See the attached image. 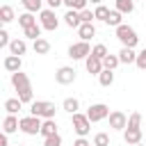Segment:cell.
<instances>
[{"label": "cell", "mask_w": 146, "mask_h": 146, "mask_svg": "<svg viewBox=\"0 0 146 146\" xmlns=\"http://www.w3.org/2000/svg\"><path fill=\"white\" fill-rule=\"evenodd\" d=\"M11 84L16 89V98L21 103H34V94H32V84H30V78L18 71V73H11Z\"/></svg>", "instance_id": "obj_1"}, {"label": "cell", "mask_w": 146, "mask_h": 146, "mask_svg": "<svg viewBox=\"0 0 146 146\" xmlns=\"http://www.w3.org/2000/svg\"><path fill=\"white\" fill-rule=\"evenodd\" d=\"M30 114L32 116H39V119H55V103L50 100H34L30 103Z\"/></svg>", "instance_id": "obj_2"}, {"label": "cell", "mask_w": 146, "mask_h": 146, "mask_svg": "<svg viewBox=\"0 0 146 146\" xmlns=\"http://www.w3.org/2000/svg\"><path fill=\"white\" fill-rule=\"evenodd\" d=\"M116 39L123 43V48H135V46H137V41H139V36H137L135 27H130V25H125V23L116 27Z\"/></svg>", "instance_id": "obj_3"}, {"label": "cell", "mask_w": 146, "mask_h": 146, "mask_svg": "<svg viewBox=\"0 0 146 146\" xmlns=\"http://www.w3.org/2000/svg\"><path fill=\"white\" fill-rule=\"evenodd\" d=\"M41 125H43V121L39 119V116H23L21 119V132H25V135H41Z\"/></svg>", "instance_id": "obj_4"}, {"label": "cell", "mask_w": 146, "mask_h": 146, "mask_svg": "<svg viewBox=\"0 0 146 146\" xmlns=\"http://www.w3.org/2000/svg\"><path fill=\"white\" fill-rule=\"evenodd\" d=\"M39 25H41L43 30H48V32H55L57 25H59V18L55 16V9H43V11H39Z\"/></svg>", "instance_id": "obj_5"}, {"label": "cell", "mask_w": 146, "mask_h": 146, "mask_svg": "<svg viewBox=\"0 0 146 146\" xmlns=\"http://www.w3.org/2000/svg\"><path fill=\"white\" fill-rule=\"evenodd\" d=\"M89 55H91L89 41H78V43H71L68 46V57L71 59H87Z\"/></svg>", "instance_id": "obj_6"}, {"label": "cell", "mask_w": 146, "mask_h": 146, "mask_svg": "<svg viewBox=\"0 0 146 146\" xmlns=\"http://www.w3.org/2000/svg\"><path fill=\"white\" fill-rule=\"evenodd\" d=\"M87 116H89L91 123H98V121H103V119L110 116V107H107L105 103H94V105H89Z\"/></svg>", "instance_id": "obj_7"}, {"label": "cell", "mask_w": 146, "mask_h": 146, "mask_svg": "<svg viewBox=\"0 0 146 146\" xmlns=\"http://www.w3.org/2000/svg\"><path fill=\"white\" fill-rule=\"evenodd\" d=\"M73 130H75V135L78 137H87L89 135V130H91V121H89V116L87 114H73Z\"/></svg>", "instance_id": "obj_8"}, {"label": "cell", "mask_w": 146, "mask_h": 146, "mask_svg": "<svg viewBox=\"0 0 146 146\" xmlns=\"http://www.w3.org/2000/svg\"><path fill=\"white\" fill-rule=\"evenodd\" d=\"M55 80H57V84H71V82H75V68L73 66H59L55 71Z\"/></svg>", "instance_id": "obj_9"}, {"label": "cell", "mask_w": 146, "mask_h": 146, "mask_svg": "<svg viewBox=\"0 0 146 146\" xmlns=\"http://www.w3.org/2000/svg\"><path fill=\"white\" fill-rule=\"evenodd\" d=\"M110 128L112 130H125L128 128V116L123 114V112H119V110H114V112H110Z\"/></svg>", "instance_id": "obj_10"}, {"label": "cell", "mask_w": 146, "mask_h": 146, "mask_svg": "<svg viewBox=\"0 0 146 146\" xmlns=\"http://www.w3.org/2000/svg\"><path fill=\"white\" fill-rule=\"evenodd\" d=\"M141 128H125L123 130V141L128 144V146H137V144H141Z\"/></svg>", "instance_id": "obj_11"}, {"label": "cell", "mask_w": 146, "mask_h": 146, "mask_svg": "<svg viewBox=\"0 0 146 146\" xmlns=\"http://www.w3.org/2000/svg\"><path fill=\"white\" fill-rule=\"evenodd\" d=\"M84 66H87V71L91 73V75H100L105 68H103V59H98V57H94V55H89L87 59H84Z\"/></svg>", "instance_id": "obj_12"}, {"label": "cell", "mask_w": 146, "mask_h": 146, "mask_svg": "<svg viewBox=\"0 0 146 146\" xmlns=\"http://www.w3.org/2000/svg\"><path fill=\"white\" fill-rule=\"evenodd\" d=\"M2 130H5V135H11V132L21 130V119H16L14 114H7L5 121H2Z\"/></svg>", "instance_id": "obj_13"}, {"label": "cell", "mask_w": 146, "mask_h": 146, "mask_svg": "<svg viewBox=\"0 0 146 146\" xmlns=\"http://www.w3.org/2000/svg\"><path fill=\"white\" fill-rule=\"evenodd\" d=\"M64 23H66V25H68L71 30H73V27L78 30V27L82 25V18H80V11H75V9H68V11L64 14Z\"/></svg>", "instance_id": "obj_14"}, {"label": "cell", "mask_w": 146, "mask_h": 146, "mask_svg": "<svg viewBox=\"0 0 146 146\" xmlns=\"http://www.w3.org/2000/svg\"><path fill=\"white\" fill-rule=\"evenodd\" d=\"M2 66H5L9 73H18L21 66H23V62H21V57H16V55H7L5 62H2Z\"/></svg>", "instance_id": "obj_15"}, {"label": "cell", "mask_w": 146, "mask_h": 146, "mask_svg": "<svg viewBox=\"0 0 146 146\" xmlns=\"http://www.w3.org/2000/svg\"><path fill=\"white\" fill-rule=\"evenodd\" d=\"M25 52H27V43H25L23 39H11V43H9V55L21 57V55H25Z\"/></svg>", "instance_id": "obj_16"}, {"label": "cell", "mask_w": 146, "mask_h": 146, "mask_svg": "<svg viewBox=\"0 0 146 146\" xmlns=\"http://www.w3.org/2000/svg\"><path fill=\"white\" fill-rule=\"evenodd\" d=\"M78 34H80V41H89L91 36H96V27L94 23H82L78 27Z\"/></svg>", "instance_id": "obj_17"}, {"label": "cell", "mask_w": 146, "mask_h": 146, "mask_svg": "<svg viewBox=\"0 0 146 146\" xmlns=\"http://www.w3.org/2000/svg\"><path fill=\"white\" fill-rule=\"evenodd\" d=\"M119 59H121V64H135V62H137L135 48H121V50H119Z\"/></svg>", "instance_id": "obj_18"}, {"label": "cell", "mask_w": 146, "mask_h": 146, "mask_svg": "<svg viewBox=\"0 0 146 146\" xmlns=\"http://www.w3.org/2000/svg\"><path fill=\"white\" fill-rule=\"evenodd\" d=\"M52 135H57V123H55V119H46L43 125H41V137L46 139V137H52Z\"/></svg>", "instance_id": "obj_19"}, {"label": "cell", "mask_w": 146, "mask_h": 146, "mask_svg": "<svg viewBox=\"0 0 146 146\" xmlns=\"http://www.w3.org/2000/svg\"><path fill=\"white\" fill-rule=\"evenodd\" d=\"M114 9L121 14H132L135 11V0H114Z\"/></svg>", "instance_id": "obj_20"}, {"label": "cell", "mask_w": 146, "mask_h": 146, "mask_svg": "<svg viewBox=\"0 0 146 146\" xmlns=\"http://www.w3.org/2000/svg\"><path fill=\"white\" fill-rule=\"evenodd\" d=\"M32 50L36 52V55H46V52H50V41L48 39H36L34 43H32Z\"/></svg>", "instance_id": "obj_21"}, {"label": "cell", "mask_w": 146, "mask_h": 146, "mask_svg": "<svg viewBox=\"0 0 146 146\" xmlns=\"http://www.w3.org/2000/svg\"><path fill=\"white\" fill-rule=\"evenodd\" d=\"M121 16H123L121 11H116V9H112V11H110V16H107V21H105V25H110V27H114V30H116L119 25H123V21H121Z\"/></svg>", "instance_id": "obj_22"}, {"label": "cell", "mask_w": 146, "mask_h": 146, "mask_svg": "<svg viewBox=\"0 0 146 146\" xmlns=\"http://www.w3.org/2000/svg\"><path fill=\"white\" fill-rule=\"evenodd\" d=\"M62 110H66L68 114H78V110H80V100H78V98H64Z\"/></svg>", "instance_id": "obj_23"}, {"label": "cell", "mask_w": 146, "mask_h": 146, "mask_svg": "<svg viewBox=\"0 0 146 146\" xmlns=\"http://www.w3.org/2000/svg\"><path fill=\"white\" fill-rule=\"evenodd\" d=\"M41 30H43V27H41V25L36 23V25H30V27H25V30H23V34H25L27 39L36 41V39H41Z\"/></svg>", "instance_id": "obj_24"}, {"label": "cell", "mask_w": 146, "mask_h": 146, "mask_svg": "<svg viewBox=\"0 0 146 146\" xmlns=\"http://www.w3.org/2000/svg\"><path fill=\"white\" fill-rule=\"evenodd\" d=\"M21 107H23V103H21L18 98H7V100H5V110H7V114H16V112H21Z\"/></svg>", "instance_id": "obj_25"}, {"label": "cell", "mask_w": 146, "mask_h": 146, "mask_svg": "<svg viewBox=\"0 0 146 146\" xmlns=\"http://www.w3.org/2000/svg\"><path fill=\"white\" fill-rule=\"evenodd\" d=\"M23 2V7H25V11H30V14H36V11H43L41 9V5H43V0H21Z\"/></svg>", "instance_id": "obj_26"}, {"label": "cell", "mask_w": 146, "mask_h": 146, "mask_svg": "<svg viewBox=\"0 0 146 146\" xmlns=\"http://www.w3.org/2000/svg\"><path fill=\"white\" fill-rule=\"evenodd\" d=\"M18 25L25 30V27H30V25H36V18H34V14H30V11H25V14H21L18 16Z\"/></svg>", "instance_id": "obj_27"}, {"label": "cell", "mask_w": 146, "mask_h": 146, "mask_svg": "<svg viewBox=\"0 0 146 146\" xmlns=\"http://www.w3.org/2000/svg\"><path fill=\"white\" fill-rule=\"evenodd\" d=\"M119 64H121L119 55H107V57L103 59V68H105V71H114V68H116Z\"/></svg>", "instance_id": "obj_28"}, {"label": "cell", "mask_w": 146, "mask_h": 146, "mask_svg": "<svg viewBox=\"0 0 146 146\" xmlns=\"http://www.w3.org/2000/svg\"><path fill=\"white\" fill-rule=\"evenodd\" d=\"M14 18H16V16H14V9H11L9 5H2V7H0V21H2V23H11Z\"/></svg>", "instance_id": "obj_29"}, {"label": "cell", "mask_w": 146, "mask_h": 146, "mask_svg": "<svg viewBox=\"0 0 146 146\" xmlns=\"http://www.w3.org/2000/svg\"><path fill=\"white\" fill-rule=\"evenodd\" d=\"M98 82H100V87H112V82H114V71H103V73L98 75Z\"/></svg>", "instance_id": "obj_30"}, {"label": "cell", "mask_w": 146, "mask_h": 146, "mask_svg": "<svg viewBox=\"0 0 146 146\" xmlns=\"http://www.w3.org/2000/svg\"><path fill=\"white\" fill-rule=\"evenodd\" d=\"M87 2L89 0H64V5L68 9H75V11H84L87 9Z\"/></svg>", "instance_id": "obj_31"}, {"label": "cell", "mask_w": 146, "mask_h": 146, "mask_svg": "<svg viewBox=\"0 0 146 146\" xmlns=\"http://www.w3.org/2000/svg\"><path fill=\"white\" fill-rule=\"evenodd\" d=\"M91 55H94V57H98V59H105L110 52H107V46H105V43H96V46L91 48Z\"/></svg>", "instance_id": "obj_32"}, {"label": "cell", "mask_w": 146, "mask_h": 146, "mask_svg": "<svg viewBox=\"0 0 146 146\" xmlns=\"http://www.w3.org/2000/svg\"><path fill=\"white\" fill-rule=\"evenodd\" d=\"M94 14H96V21H103V23H105L107 16H110V9H107L105 5H98V7L94 9Z\"/></svg>", "instance_id": "obj_33"}, {"label": "cell", "mask_w": 146, "mask_h": 146, "mask_svg": "<svg viewBox=\"0 0 146 146\" xmlns=\"http://www.w3.org/2000/svg\"><path fill=\"white\" fill-rule=\"evenodd\" d=\"M94 146H110V135L107 132H98L94 137Z\"/></svg>", "instance_id": "obj_34"}, {"label": "cell", "mask_w": 146, "mask_h": 146, "mask_svg": "<svg viewBox=\"0 0 146 146\" xmlns=\"http://www.w3.org/2000/svg\"><path fill=\"white\" fill-rule=\"evenodd\" d=\"M139 125H141V114L139 112H132L128 116V128H139Z\"/></svg>", "instance_id": "obj_35"}, {"label": "cell", "mask_w": 146, "mask_h": 146, "mask_svg": "<svg viewBox=\"0 0 146 146\" xmlns=\"http://www.w3.org/2000/svg\"><path fill=\"white\" fill-rule=\"evenodd\" d=\"M43 146H62V137H59V135L46 137V139H43Z\"/></svg>", "instance_id": "obj_36"}, {"label": "cell", "mask_w": 146, "mask_h": 146, "mask_svg": "<svg viewBox=\"0 0 146 146\" xmlns=\"http://www.w3.org/2000/svg\"><path fill=\"white\" fill-rule=\"evenodd\" d=\"M137 68H141V71H146V48L141 50V52H137Z\"/></svg>", "instance_id": "obj_37"}, {"label": "cell", "mask_w": 146, "mask_h": 146, "mask_svg": "<svg viewBox=\"0 0 146 146\" xmlns=\"http://www.w3.org/2000/svg\"><path fill=\"white\" fill-rule=\"evenodd\" d=\"M80 18H82V23H94L96 21V14L89 11V9H84V11H80Z\"/></svg>", "instance_id": "obj_38"}, {"label": "cell", "mask_w": 146, "mask_h": 146, "mask_svg": "<svg viewBox=\"0 0 146 146\" xmlns=\"http://www.w3.org/2000/svg\"><path fill=\"white\" fill-rule=\"evenodd\" d=\"M11 39H9V32L7 30H0V48H9Z\"/></svg>", "instance_id": "obj_39"}, {"label": "cell", "mask_w": 146, "mask_h": 146, "mask_svg": "<svg viewBox=\"0 0 146 146\" xmlns=\"http://www.w3.org/2000/svg\"><path fill=\"white\" fill-rule=\"evenodd\" d=\"M73 146H91V144L87 141V137H78V139L73 141Z\"/></svg>", "instance_id": "obj_40"}, {"label": "cell", "mask_w": 146, "mask_h": 146, "mask_svg": "<svg viewBox=\"0 0 146 146\" xmlns=\"http://www.w3.org/2000/svg\"><path fill=\"white\" fill-rule=\"evenodd\" d=\"M48 2V9H57L59 5H64V0H46Z\"/></svg>", "instance_id": "obj_41"}, {"label": "cell", "mask_w": 146, "mask_h": 146, "mask_svg": "<svg viewBox=\"0 0 146 146\" xmlns=\"http://www.w3.org/2000/svg\"><path fill=\"white\" fill-rule=\"evenodd\" d=\"M0 146H9V141H7V135H2V137H0Z\"/></svg>", "instance_id": "obj_42"}, {"label": "cell", "mask_w": 146, "mask_h": 146, "mask_svg": "<svg viewBox=\"0 0 146 146\" xmlns=\"http://www.w3.org/2000/svg\"><path fill=\"white\" fill-rule=\"evenodd\" d=\"M89 2H91V5H96V7H98V5H100V2H103V0H89Z\"/></svg>", "instance_id": "obj_43"}, {"label": "cell", "mask_w": 146, "mask_h": 146, "mask_svg": "<svg viewBox=\"0 0 146 146\" xmlns=\"http://www.w3.org/2000/svg\"><path fill=\"white\" fill-rule=\"evenodd\" d=\"M137 146H146V144H137Z\"/></svg>", "instance_id": "obj_44"}, {"label": "cell", "mask_w": 146, "mask_h": 146, "mask_svg": "<svg viewBox=\"0 0 146 146\" xmlns=\"http://www.w3.org/2000/svg\"><path fill=\"white\" fill-rule=\"evenodd\" d=\"M18 146H23V144H18Z\"/></svg>", "instance_id": "obj_45"}, {"label": "cell", "mask_w": 146, "mask_h": 146, "mask_svg": "<svg viewBox=\"0 0 146 146\" xmlns=\"http://www.w3.org/2000/svg\"><path fill=\"white\" fill-rule=\"evenodd\" d=\"M91 146H94V144H91Z\"/></svg>", "instance_id": "obj_46"}]
</instances>
